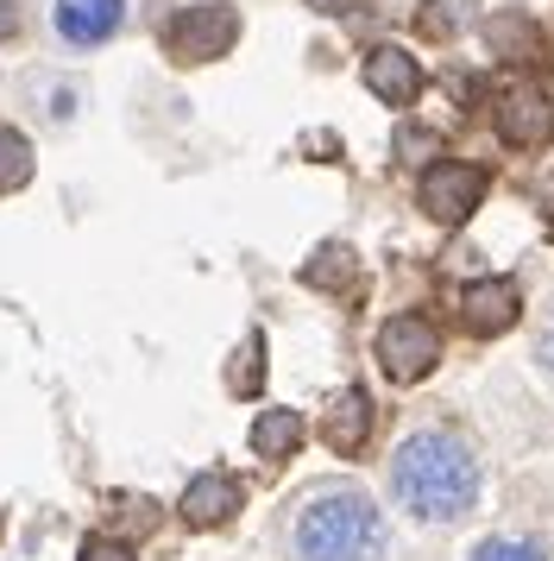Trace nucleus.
Listing matches in <instances>:
<instances>
[{"mask_svg": "<svg viewBox=\"0 0 554 561\" xmlns=\"http://www.w3.org/2000/svg\"><path fill=\"white\" fill-rule=\"evenodd\" d=\"M391 499L423 524H453L478 505V455L460 430H409L391 455Z\"/></svg>", "mask_w": 554, "mask_h": 561, "instance_id": "nucleus-1", "label": "nucleus"}, {"mask_svg": "<svg viewBox=\"0 0 554 561\" xmlns=\"http://www.w3.org/2000/svg\"><path fill=\"white\" fill-rule=\"evenodd\" d=\"M290 549L297 561H384V511L353 485L315 492L297 511Z\"/></svg>", "mask_w": 554, "mask_h": 561, "instance_id": "nucleus-2", "label": "nucleus"}, {"mask_svg": "<svg viewBox=\"0 0 554 561\" xmlns=\"http://www.w3.org/2000/svg\"><path fill=\"white\" fill-rule=\"evenodd\" d=\"M240 45V7L227 0H201L164 20V57L171 64H215Z\"/></svg>", "mask_w": 554, "mask_h": 561, "instance_id": "nucleus-3", "label": "nucleus"}, {"mask_svg": "<svg viewBox=\"0 0 554 561\" xmlns=\"http://www.w3.org/2000/svg\"><path fill=\"white\" fill-rule=\"evenodd\" d=\"M372 354H378V373L391 385H423L441 366V329L428 316H416V309H403V316H391L378 329Z\"/></svg>", "mask_w": 554, "mask_h": 561, "instance_id": "nucleus-4", "label": "nucleus"}, {"mask_svg": "<svg viewBox=\"0 0 554 561\" xmlns=\"http://www.w3.org/2000/svg\"><path fill=\"white\" fill-rule=\"evenodd\" d=\"M416 203H423L428 221H441V228H460V221H473V208L485 203V171L466 164V158H435L416 183Z\"/></svg>", "mask_w": 554, "mask_h": 561, "instance_id": "nucleus-5", "label": "nucleus"}, {"mask_svg": "<svg viewBox=\"0 0 554 561\" xmlns=\"http://www.w3.org/2000/svg\"><path fill=\"white\" fill-rule=\"evenodd\" d=\"M498 139L517 152H542L554 139V102L542 89H504L498 102Z\"/></svg>", "mask_w": 554, "mask_h": 561, "instance_id": "nucleus-6", "label": "nucleus"}, {"mask_svg": "<svg viewBox=\"0 0 554 561\" xmlns=\"http://www.w3.org/2000/svg\"><path fill=\"white\" fill-rule=\"evenodd\" d=\"M240 505H246V485L233 480V473H221V467H215V473H196V480L183 485V499H176V517H183L189 530H221V524H227V517H233Z\"/></svg>", "mask_w": 554, "mask_h": 561, "instance_id": "nucleus-7", "label": "nucleus"}, {"mask_svg": "<svg viewBox=\"0 0 554 561\" xmlns=\"http://www.w3.org/2000/svg\"><path fill=\"white\" fill-rule=\"evenodd\" d=\"M517 316H523V290L517 278H478L460 290V322L473 334H510L517 329Z\"/></svg>", "mask_w": 554, "mask_h": 561, "instance_id": "nucleus-8", "label": "nucleus"}, {"mask_svg": "<svg viewBox=\"0 0 554 561\" xmlns=\"http://www.w3.org/2000/svg\"><path fill=\"white\" fill-rule=\"evenodd\" d=\"M50 26H57L64 45L89 51V45H107V38L126 26V0H57Z\"/></svg>", "mask_w": 554, "mask_h": 561, "instance_id": "nucleus-9", "label": "nucleus"}, {"mask_svg": "<svg viewBox=\"0 0 554 561\" xmlns=\"http://www.w3.org/2000/svg\"><path fill=\"white\" fill-rule=\"evenodd\" d=\"M366 89H372L384 107H416V95H423V70H416V57L409 51L378 45V51H366Z\"/></svg>", "mask_w": 554, "mask_h": 561, "instance_id": "nucleus-10", "label": "nucleus"}, {"mask_svg": "<svg viewBox=\"0 0 554 561\" xmlns=\"http://www.w3.org/2000/svg\"><path fill=\"white\" fill-rule=\"evenodd\" d=\"M322 442H327L341 460H353L366 442H372V398H366L359 385H347V391L334 398V410L322 416Z\"/></svg>", "mask_w": 554, "mask_h": 561, "instance_id": "nucleus-11", "label": "nucleus"}, {"mask_svg": "<svg viewBox=\"0 0 554 561\" xmlns=\"http://www.w3.org/2000/svg\"><path fill=\"white\" fill-rule=\"evenodd\" d=\"M302 416L297 410H258V423H252V455L258 460H290L302 448Z\"/></svg>", "mask_w": 554, "mask_h": 561, "instance_id": "nucleus-12", "label": "nucleus"}, {"mask_svg": "<svg viewBox=\"0 0 554 561\" xmlns=\"http://www.w3.org/2000/svg\"><path fill=\"white\" fill-rule=\"evenodd\" d=\"M485 38H492V57H510V64L549 57V51H542V38H535V20H529V13H498Z\"/></svg>", "mask_w": 554, "mask_h": 561, "instance_id": "nucleus-13", "label": "nucleus"}, {"mask_svg": "<svg viewBox=\"0 0 554 561\" xmlns=\"http://www.w3.org/2000/svg\"><path fill=\"white\" fill-rule=\"evenodd\" d=\"M416 26H423V38H460V32L473 26V0H423L416 7Z\"/></svg>", "mask_w": 554, "mask_h": 561, "instance_id": "nucleus-14", "label": "nucleus"}, {"mask_svg": "<svg viewBox=\"0 0 554 561\" xmlns=\"http://www.w3.org/2000/svg\"><path fill=\"white\" fill-rule=\"evenodd\" d=\"M25 183H32V139L20 127H0V190L13 196Z\"/></svg>", "mask_w": 554, "mask_h": 561, "instance_id": "nucleus-15", "label": "nucleus"}, {"mask_svg": "<svg viewBox=\"0 0 554 561\" xmlns=\"http://www.w3.org/2000/svg\"><path fill=\"white\" fill-rule=\"evenodd\" d=\"M302 284H315V290H341V284H353V253L347 247H322V253L302 265Z\"/></svg>", "mask_w": 554, "mask_h": 561, "instance_id": "nucleus-16", "label": "nucleus"}, {"mask_svg": "<svg viewBox=\"0 0 554 561\" xmlns=\"http://www.w3.org/2000/svg\"><path fill=\"white\" fill-rule=\"evenodd\" d=\"M258 379H265V334H246V347L233 354V373H227V385H233L240 398H252V391H258Z\"/></svg>", "mask_w": 554, "mask_h": 561, "instance_id": "nucleus-17", "label": "nucleus"}, {"mask_svg": "<svg viewBox=\"0 0 554 561\" xmlns=\"http://www.w3.org/2000/svg\"><path fill=\"white\" fill-rule=\"evenodd\" d=\"M473 561H549L535 542H523V536H485L473 549Z\"/></svg>", "mask_w": 554, "mask_h": 561, "instance_id": "nucleus-18", "label": "nucleus"}, {"mask_svg": "<svg viewBox=\"0 0 554 561\" xmlns=\"http://www.w3.org/2000/svg\"><path fill=\"white\" fill-rule=\"evenodd\" d=\"M76 561H132V549H126L120 536H89V542H82V556Z\"/></svg>", "mask_w": 554, "mask_h": 561, "instance_id": "nucleus-19", "label": "nucleus"}, {"mask_svg": "<svg viewBox=\"0 0 554 561\" xmlns=\"http://www.w3.org/2000/svg\"><path fill=\"white\" fill-rule=\"evenodd\" d=\"M397 152L409 158V164H423V158H441V139H435V133H403Z\"/></svg>", "mask_w": 554, "mask_h": 561, "instance_id": "nucleus-20", "label": "nucleus"}, {"mask_svg": "<svg viewBox=\"0 0 554 561\" xmlns=\"http://www.w3.org/2000/svg\"><path fill=\"white\" fill-rule=\"evenodd\" d=\"M535 359H542V373L554 379V309H549V322H542V334H535Z\"/></svg>", "mask_w": 554, "mask_h": 561, "instance_id": "nucleus-21", "label": "nucleus"}, {"mask_svg": "<svg viewBox=\"0 0 554 561\" xmlns=\"http://www.w3.org/2000/svg\"><path fill=\"white\" fill-rule=\"evenodd\" d=\"M13 32H20V7H13V0H0V38H13Z\"/></svg>", "mask_w": 554, "mask_h": 561, "instance_id": "nucleus-22", "label": "nucleus"}, {"mask_svg": "<svg viewBox=\"0 0 554 561\" xmlns=\"http://www.w3.org/2000/svg\"><path fill=\"white\" fill-rule=\"evenodd\" d=\"M322 13H366V0H315Z\"/></svg>", "mask_w": 554, "mask_h": 561, "instance_id": "nucleus-23", "label": "nucleus"}]
</instances>
